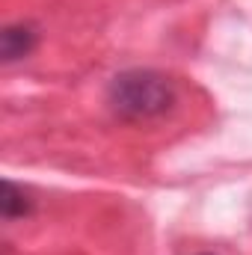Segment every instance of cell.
Returning a JSON list of instances; mask_svg holds the SVG:
<instances>
[{"instance_id":"cell-1","label":"cell","mask_w":252,"mask_h":255,"mask_svg":"<svg viewBox=\"0 0 252 255\" xmlns=\"http://www.w3.org/2000/svg\"><path fill=\"white\" fill-rule=\"evenodd\" d=\"M110 104L122 119H154L175 104V89L163 74L136 68L113 77Z\"/></svg>"},{"instance_id":"cell-2","label":"cell","mask_w":252,"mask_h":255,"mask_svg":"<svg viewBox=\"0 0 252 255\" xmlns=\"http://www.w3.org/2000/svg\"><path fill=\"white\" fill-rule=\"evenodd\" d=\"M36 39L39 36H36L33 27H27V24H9L3 30V36H0V54H3V60L15 63V60L30 57L33 48H36Z\"/></svg>"},{"instance_id":"cell-3","label":"cell","mask_w":252,"mask_h":255,"mask_svg":"<svg viewBox=\"0 0 252 255\" xmlns=\"http://www.w3.org/2000/svg\"><path fill=\"white\" fill-rule=\"evenodd\" d=\"M30 214V199L21 187H15L12 181L3 184V217L6 220H15V217H24Z\"/></svg>"}]
</instances>
